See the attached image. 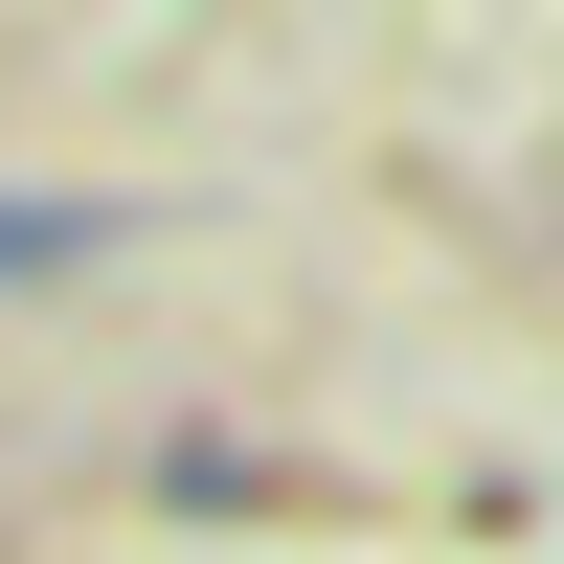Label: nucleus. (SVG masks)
I'll return each mask as SVG.
<instances>
[{
  "instance_id": "f257e3e1",
  "label": "nucleus",
  "mask_w": 564,
  "mask_h": 564,
  "mask_svg": "<svg viewBox=\"0 0 564 564\" xmlns=\"http://www.w3.org/2000/svg\"><path fill=\"white\" fill-rule=\"evenodd\" d=\"M113 249H135V204H90V181H0V316L68 294V271H113Z\"/></svg>"
}]
</instances>
